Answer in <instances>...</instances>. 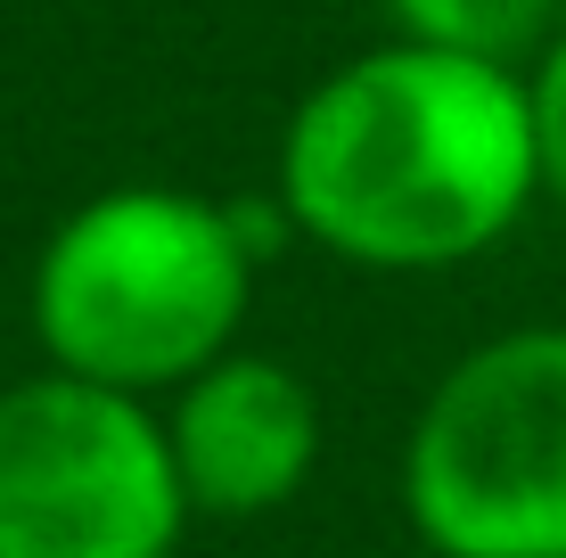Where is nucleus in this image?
<instances>
[{"label": "nucleus", "mask_w": 566, "mask_h": 558, "mask_svg": "<svg viewBox=\"0 0 566 558\" xmlns=\"http://www.w3.org/2000/svg\"><path fill=\"white\" fill-rule=\"evenodd\" d=\"M558 9H566V0H558Z\"/></svg>", "instance_id": "6e6552de"}, {"label": "nucleus", "mask_w": 566, "mask_h": 558, "mask_svg": "<svg viewBox=\"0 0 566 558\" xmlns=\"http://www.w3.org/2000/svg\"><path fill=\"white\" fill-rule=\"evenodd\" d=\"M436 558H566V329H510L443 370L402 444Z\"/></svg>", "instance_id": "7ed1b4c3"}, {"label": "nucleus", "mask_w": 566, "mask_h": 558, "mask_svg": "<svg viewBox=\"0 0 566 558\" xmlns=\"http://www.w3.org/2000/svg\"><path fill=\"white\" fill-rule=\"evenodd\" d=\"M255 304V239L239 206L132 181L83 198L33 263V337L50 370L124 394H172L222 361Z\"/></svg>", "instance_id": "f03ea898"}, {"label": "nucleus", "mask_w": 566, "mask_h": 558, "mask_svg": "<svg viewBox=\"0 0 566 558\" xmlns=\"http://www.w3.org/2000/svg\"><path fill=\"white\" fill-rule=\"evenodd\" d=\"M525 99H534V157H542V189L566 206V42H551L542 57V74L525 83Z\"/></svg>", "instance_id": "0eeeda50"}, {"label": "nucleus", "mask_w": 566, "mask_h": 558, "mask_svg": "<svg viewBox=\"0 0 566 558\" xmlns=\"http://www.w3.org/2000/svg\"><path fill=\"white\" fill-rule=\"evenodd\" d=\"M165 444L181 468L189 509L206 517H263L296 502L321 468V394L304 370L230 345L165 402Z\"/></svg>", "instance_id": "39448f33"}, {"label": "nucleus", "mask_w": 566, "mask_h": 558, "mask_svg": "<svg viewBox=\"0 0 566 558\" xmlns=\"http://www.w3.org/2000/svg\"><path fill=\"white\" fill-rule=\"evenodd\" d=\"M386 9H395L402 42H436V50H468V57L510 66L558 0H386Z\"/></svg>", "instance_id": "423d86ee"}, {"label": "nucleus", "mask_w": 566, "mask_h": 558, "mask_svg": "<svg viewBox=\"0 0 566 558\" xmlns=\"http://www.w3.org/2000/svg\"><path fill=\"white\" fill-rule=\"evenodd\" d=\"M542 189L534 99L501 57L386 42L304 91L280 140V222L369 272H443Z\"/></svg>", "instance_id": "f257e3e1"}, {"label": "nucleus", "mask_w": 566, "mask_h": 558, "mask_svg": "<svg viewBox=\"0 0 566 558\" xmlns=\"http://www.w3.org/2000/svg\"><path fill=\"white\" fill-rule=\"evenodd\" d=\"M189 493L165 411L99 378L0 387V558H172Z\"/></svg>", "instance_id": "20e7f679"}]
</instances>
